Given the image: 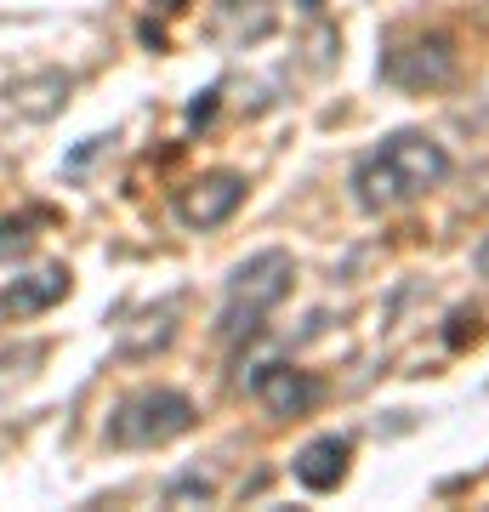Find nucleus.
Masks as SVG:
<instances>
[{"label":"nucleus","instance_id":"f257e3e1","mask_svg":"<svg viewBox=\"0 0 489 512\" xmlns=\"http://www.w3.org/2000/svg\"><path fill=\"white\" fill-rule=\"evenodd\" d=\"M450 177V154L427 131H393L353 165V200L364 211H399Z\"/></svg>","mask_w":489,"mask_h":512},{"label":"nucleus","instance_id":"f03ea898","mask_svg":"<svg viewBox=\"0 0 489 512\" xmlns=\"http://www.w3.org/2000/svg\"><path fill=\"white\" fill-rule=\"evenodd\" d=\"M290 279H296V268H290L285 251H256V256H245L234 274H228V285H222L217 330L228 336V342L251 336V330L290 296Z\"/></svg>","mask_w":489,"mask_h":512},{"label":"nucleus","instance_id":"7ed1b4c3","mask_svg":"<svg viewBox=\"0 0 489 512\" xmlns=\"http://www.w3.org/2000/svg\"><path fill=\"white\" fill-rule=\"evenodd\" d=\"M194 399L177 393V387H143L131 399L114 404L109 416V444L114 450H154V444H171L194 427Z\"/></svg>","mask_w":489,"mask_h":512},{"label":"nucleus","instance_id":"20e7f679","mask_svg":"<svg viewBox=\"0 0 489 512\" xmlns=\"http://www.w3.org/2000/svg\"><path fill=\"white\" fill-rule=\"evenodd\" d=\"M455 74V40L450 35H410V40H393L387 52H381V80L387 86H404V92H433Z\"/></svg>","mask_w":489,"mask_h":512},{"label":"nucleus","instance_id":"39448f33","mask_svg":"<svg viewBox=\"0 0 489 512\" xmlns=\"http://www.w3.org/2000/svg\"><path fill=\"white\" fill-rule=\"evenodd\" d=\"M239 200H245V177L239 171H211V177H200V183H188L177 194V217L188 228H217L239 211Z\"/></svg>","mask_w":489,"mask_h":512},{"label":"nucleus","instance_id":"423d86ee","mask_svg":"<svg viewBox=\"0 0 489 512\" xmlns=\"http://www.w3.org/2000/svg\"><path fill=\"white\" fill-rule=\"evenodd\" d=\"M251 393L256 399H262V410H268V416H308L313 404L325 399V387L313 382L308 370H296V365H262L251 376Z\"/></svg>","mask_w":489,"mask_h":512},{"label":"nucleus","instance_id":"0eeeda50","mask_svg":"<svg viewBox=\"0 0 489 512\" xmlns=\"http://www.w3.org/2000/svg\"><path fill=\"white\" fill-rule=\"evenodd\" d=\"M347 456H353V444L342 439V433H319V439H308L302 450H296V461H290V473H296V484L313 495L336 490L347 478Z\"/></svg>","mask_w":489,"mask_h":512},{"label":"nucleus","instance_id":"6e6552de","mask_svg":"<svg viewBox=\"0 0 489 512\" xmlns=\"http://www.w3.org/2000/svg\"><path fill=\"white\" fill-rule=\"evenodd\" d=\"M57 296H69V268H63V262L18 279V285H6V308L12 313H40V308H52Z\"/></svg>","mask_w":489,"mask_h":512},{"label":"nucleus","instance_id":"1a4fd4ad","mask_svg":"<svg viewBox=\"0 0 489 512\" xmlns=\"http://www.w3.org/2000/svg\"><path fill=\"white\" fill-rule=\"evenodd\" d=\"M29 239H35V234H29V217H12V222H0V262H6V256H18V251H29Z\"/></svg>","mask_w":489,"mask_h":512},{"label":"nucleus","instance_id":"9d476101","mask_svg":"<svg viewBox=\"0 0 489 512\" xmlns=\"http://www.w3.org/2000/svg\"><path fill=\"white\" fill-rule=\"evenodd\" d=\"M450 348H467V342H478V336H484V325H478V313H455L450 319Z\"/></svg>","mask_w":489,"mask_h":512},{"label":"nucleus","instance_id":"9b49d317","mask_svg":"<svg viewBox=\"0 0 489 512\" xmlns=\"http://www.w3.org/2000/svg\"><path fill=\"white\" fill-rule=\"evenodd\" d=\"M472 268H478V279H489V234L472 245Z\"/></svg>","mask_w":489,"mask_h":512},{"label":"nucleus","instance_id":"f8f14e48","mask_svg":"<svg viewBox=\"0 0 489 512\" xmlns=\"http://www.w3.org/2000/svg\"><path fill=\"white\" fill-rule=\"evenodd\" d=\"M302 6H319V0H302Z\"/></svg>","mask_w":489,"mask_h":512}]
</instances>
